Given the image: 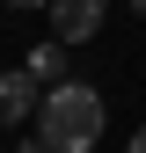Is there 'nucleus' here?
<instances>
[{
    "mask_svg": "<svg viewBox=\"0 0 146 153\" xmlns=\"http://www.w3.org/2000/svg\"><path fill=\"white\" fill-rule=\"evenodd\" d=\"M22 73H29V80H44V88H59V80H66V44H29Z\"/></svg>",
    "mask_w": 146,
    "mask_h": 153,
    "instance_id": "4",
    "label": "nucleus"
},
{
    "mask_svg": "<svg viewBox=\"0 0 146 153\" xmlns=\"http://www.w3.org/2000/svg\"><path fill=\"white\" fill-rule=\"evenodd\" d=\"M132 7H139V15H146V0H132Z\"/></svg>",
    "mask_w": 146,
    "mask_h": 153,
    "instance_id": "8",
    "label": "nucleus"
},
{
    "mask_svg": "<svg viewBox=\"0 0 146 153\" xmlns=\"http://www.w3.org/2000/svg\"><path fill=\"white\" fill-rule=\"evenodd\" d=\"M51 44H88V36H102V22H110V0H51Z\"/></svg>",
    "mask_w": 146,
    "mask_h": 153,
    "instance_id": "2",
    "label": "nucleus"
},
{
    "mask_svg": "<svg viewBox=\"0 0 146 153\" xmlns=\"http://www.w3.org/2000/svg\"><path fill=\"white\" fill-rule=\"evenodd\" d=\"M36 102H44V95H36V80H29L22 66L0 73V124H29V117H36Z\"/></svg>",
    "mask_w": 146,
    "mask_h": 153,
    "instance_id": "3",
    "label": "nucleus"
},
{
    "mask_svg": "<svg viewBox=\"0 0 146 153\" xmlns=\"http://www.w3.org/2000/svg\"><path fill=\"white\" fill-rule=\"evenodd\" d=\"M36 117H44V146H51V153H95L110 109H102V88H88V80H59V88H44Z\"/></svg>",
    "mask_w": 146,
    "mask_h": 153,
    "instance_id": "1",
    "label": "nucleus"
},
{
    "mask_svg": "<svg viewBox=\"0 0 146 153\" xmlns=\"http://www.w3.org/2000/svg\"><path fill=\"white\" fill-rule=\"evenodd\" d=\"M0 7H51V0H0Z\"/></svg>",
    "mask_w": 146,
    "mask_h": 153,
    "instance_id": "5",
    "label": "nucleus"
},
{
    "mask_svg": "<svg viewBox=\"0 0 146 153\" xmlns=\"http://www.w3.org/2000/svg\"><path fill=\"white\" fill-rule=\"evenodd\" d=\"M15 153H44V146H15Z\"/></svg>",
    "mask_w": 146,
    "mask_h": 153,
    "instance_id": "7",
    "label": "nucleus"
},
{
    "mask_svg": "<svg viewBox=\"0 0 146 153\" xmlns=\"http://www.w3.org/2000/svg\"><path fill=\"white\" fill-rule=\"evenodd\" d=\"M132 153H146V131H139V139H132Z\"/></svg>",
    "mask_w": 146,
    "mask_h": 153,
    "instance_id": "6",
    "label": "nucleus"
}]
</instances>
